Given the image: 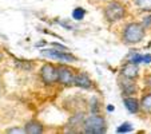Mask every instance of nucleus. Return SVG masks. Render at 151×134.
Instances as JSON below:
<instances>
[{"label":"nucleus","instance_id":"nucleus-12","mask_svg":"<svg viewBox=\"0 0 151 134\" xmlns=\"http://www.w3.org/2000/svg\"><path fill=\"white\" fill-rule=\"evenodd\" d=\"M140 111H143L147 115H151V90L145 93L140 98Z\"/></svg>","mask_w":151,"mask_h":134},{"label":"nucleus","instance_id":"nucleus-25","mask_svg":"<svg viewBox=\"0 0 151 134\" xmlns=\"http://www.w3.org/2000/svg\"><path fill=\"white\" fill-rule=\"evenodd\" d=\"M99 1H110V0H99Z\"/></svg>","mask_w":151,"mask_h":134},{"label":"nucleus","instance_id":"nucleus-11","mask_svg":"<svg viewBox=\"0 0 151 134\" xmlns=\"http://www.w3.org/2000/svg\"><path fill=\"white\" fill-rule=\"evenodd\" d=\"M24 130H26V133H28V134H40L44 131V126H43L39 121L31 120L26 123Z\"/></svg>","mask_w":151,"mask_h":134},{"label":"nucleus","instance_id":"nucleus-15","mask_svg":"<svg viewBox=\"0 0 151 134\" xmlns=\"http://www.w3.org/2000/svg\"><path fill=\"white\" fill-rule=\"evenodd\" d=\"M140 23H142V26L145 27L146 30H151V12H147V14L142 17Z\"/></svg>","mask_w":151,"mask_h":134},{"label":"nucleus","instance_id":"nucleus-19","mask_svg":"<svg viewBox=\"0 0 151 134\" xmlns=\"http://www.w3.org/2000/svg\"><path fill=\"white\" fill-rule=\"evenodd\" d=\"M59 24L64 28H68V30H74V24L71 22H67V20H59Z\"/></svg>","mask_w":151,"mask_h":134},{"label":"nucleus","instance_id":"nucleus-3","mask_svg":"<svg viewBox=\"0 0 151 134\" xmlns=\"http://www.w3.org/2000/svg\"><path fill=\"white\" fill-rule=\"evenodd\" d=\"M82 127H83V133L102 134L106 133V130H107V122H106V118L103 115L98 114V113H92L91 115L84 118Z\"/></svg>","mask_w":151,"mask_h":134},{"label":"nucleus","instance_id":"nucleus-14","mask_svg":"<svg viewBox=\"0 0 151 134\" xmlns=\"http://www.w3.org/2000/svg\"><path fill=\"white\" fill-rule=\"evenodd\" d=\"M86 16V9L82 8V7H76V8L72 11V19L76 20V22H80L83 20Z\"/></svg>","mask_w":151,"mask_h":134},{"label":"nucleus","instance_id":"nucleus-7","mask_svg":"<svg viewBox=\"0 0 151 134\" xmlns=\"http://www.w3.org/2000/svg\"><path fill=\"white\" fill-rule=\"evenodd\" d=\"M118 83H119V87L123 97H131V95L138 93V86L134 82V79H130V78H126L120 75V78L118 79Z\"/></svg>","mask_w":151,"mask_h":134},{"label":"nucleus","instance_id":"nucleus-17","mask_svg":"<svg viewBox=\"0 0 151 134\" xmlns=\"http://www.w3.org/2000/svg\"><path fill=\"white\" fill-rule=\"evenodd\" d=\"M130 62L135 63V64H140V63H143V55L139 54V52H134L130 56Z\"/></svg>","mask_w":151,"mask_h":134},{"label":"nucleus","instance_id":"nucleus-22","mask_svg":"<svg viewBox=\"0 0 151 134\" xmlns=\"http://www.w3.org/2000/svg\"><path fill=\"white\" fill-rule=\"evenodd\" d=\"M143 63H146V64H150V63H151V54L143 55Z\"/></svg>","mask_w":151,"mask_h":134},{"label":"nucleus","instance_id":"nucleus-9","mask_svg":"<svg viewBox=\"0 0 151 134\" xmlns=\"http://www.w3.org/2000/svg\"><path fill=\"white\" fill-rule=\"evenodd\" d=\"M120 75L130 78V79H137L139 77V67H138V64H135L132 62H127L120 69Z\"/></svg>","mask_w":151,"mask_h":134},{"label":"nucleus","instance_id":"nucleus-1","mask_svg":"<svg viewBox=\"0 0 151 134\" xmlns=\"http://www.w3.org/2000/svg\"><path fill=\"white\" fill-rule=\"evenodd\" d=\"M146 34H147V30L142 26L140 22H128L123 26L120 39L127 46H134L145 39Z\"/></svg>","mask_w":151,"mask_h":134},{"label":"nucleus","instance_id":"nucleus-23","mask_svg":"<svg viewBox=\"0 0 151 134\" xmlns=\"http://www.w3.org/2000/svg\"><path fill=\"white\" fill-rule=\"evenodd\" d=\"M107 110H109V111H114V106H107Z\"/></svg>","mask_w":151,"mask_h":134},{"label":"nucleus","instance_id":"nucleus-6","mask_svg":"<svg viewBox=\"0 0 151 134\" xmlns=\"http://www.w3.org/2000/svg\"><path fill=\"white\" fill-rule=\"evenodd\" d=\"M58 72H59V77H58V83L62 86H72L74 85V80H75V77H76V72L72 67L67 64H58Z\"/></svg>","mask_w":151,"mask_h":134},{"label":"nucleus","instance_id":"nucleus-21","mask_svg":"<svg viewBox=\"0 0 151 134\" xmlns=\"http://www.w3.org/2000/svg\"><path fill=\"white\" fill-rule=\"evenodd\" d=\"M52 47H55V49L60 50V51H68V49H67L66 46H63V44H59V43H52Z\"/></svg>","mask_w":151,"mask_h":134},{"label":"nucleus","instance_id":"nucleus-18","mask_svg":"<svg viewBox=\"0 0 151 134\" xmlns=\"http://www.w3.org/2000/svg\"><path fill=\"white\" fill-rule=\"evenodd\" d=\"M6 133H8V134H23V133H26V130H24V127H17V126H15V127L7 129Z\"/></svg>","mask_w":151,"mask_h":134},{"label":"nucleus","instance_id":"nucleus-8","mask_svg":"<svg viewBox=\"0 0 151 134\" xmlns=\"http://www.w3.org/2000/svg\"><path fill=\"white\" fill-rule=\"evenodd\" d=\"M74 86L84 88V90H91V88L94 87V82H92V79L90 78V75L87 74V72L80 71V72H76V77H75V80H74Z\"/></svg>","mask_w":151,"mask_h":134},{"label":"nucleus","instance_id":"nucleus-5","mask_svg":"<svg viewBox=\"0 0 151 134\" xmlns=\"http://www.w3.org/2000/svg\"><path fill=\"white\" fill-rule=\"evenodd\" d=\"M40 54L43 56L50 58V59H55V60H59L60 63H72V62H76V56L72 55L70 51H60L58 49H47V50H42Z\"/></svg>","mask_w":151,"mask_h":134},{"label":"nucleus","instance_id":"nucleus-13","mask_svg":"<svg viewBox=\"0 0 151 134\" xmlns=\"http://www.w3.org/2000/svg\"><path fill=\"white\" fill-rule=\"evenodd\" d=\"M139 12H151V0H132Z\"/></svg>","mask_w":151,"mask_h":134},{"label":"nucleus","instance_id":"nucleus-4","mask_svg":"<svg viewBox=\"0 0 151 134\" xmlns=\"http://www.w3.org/2000/svg\"><path fill=\"white\" fill-rule=\"evenodd\" d=\"M39 74H40V78H42L44 85L55 86L58 83V77H59L58 66L52 64V63H44V64L40 67Z\"/></svg>","mask_w":151,"mask_h":134},{"label":"nucleus","instance_id":"nucleus-10","mask_svg":"<svg viewBox=\"0 0 151 134\" xmlns=\"http://www.w3.org/2000/svg\"><path fill=\"white\" fill-rule=\"evenodd\" d=\"M123 103H124L126 109H127L131 114H138L140 111V101L135 98L134 95L131 97H124L123 98Z\"/></svg>","mask_w":151,"mask_h":134},{"label":"nucleus","instance_id":"nucleus-16","mask_svg":"<svg viewBox=\"0 0 151 134\" xmlns=\"http://www.w3.org/2000/svg\"><path fill=\"white\" fill-rule=\"evenodd\" d=\"M130 131H132V125L130 122H124L119 127H116V133H130Z\"/></svg>","mask_w":151,"mask_h":134},{"label":"nucleus","instance_id":"nucleus-20","mask_svg":"<svg viewBox=\"0 0 151 134\" xmlns=\"http://www.w3.org/2000/svg\"><path fill=\"white\" fill-rule=\"evenodd\" d=\"M145 85L148 90H151V74H147L145 77Z\"/></svg>","mask_w":151,"mask_h":134},{"label":"nucleus","instance_id":"nucleus-24","mask_svg":"<svg viewBox=\"0 0 151 134\" xmlns=\"http://www.w3.org/2000/svg\"><path fill=\"white\" fill-rule=\"evenodd\" d=\"M3 58H4V54L1 51H0V62H1V60H3Z\"/></svg>","mask_w":151,"mask_h":134},{"label":"nucleus","instance_id":"nucleus-2","mask_svg":"<svg viewBox=\"0 0 151 134\" xmlns=\"http://www.w3.org/2000/svg\"><path fill=\"white\" fill-rule=\"evenodd\" d=\"M103 17L109 24L118 23L127 16V7L123 1L119 0H110L103 7Z\"/></svg>","mask_w":151,"mask_h":134},{"label":"nucleus","instance_id":"nucleus-26","mask_svg":"<svg viewBox=\"0 0 151 134\" xmlns=\"http://www.w3.org/2000/svg\"><path fill=\"white\" fill-rule=\"evenodd\" d=\"M0 75H1V71H0Z\"/></svg>","mask_w":151,"mask_h":134}]
</instances>
